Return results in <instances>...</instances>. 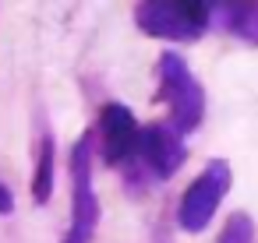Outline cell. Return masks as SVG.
Segmentation results:
<instances>
[{"label":"cell","instance_id":"3957f363","mask_svg":"<svg viewBox=\"0 0 258 243\" xmlns=\"http://www.w3.org/2000/svg\"><path fill=\"white\" fill-rule=\"evenodd\" d=\"M99 225V197L92 183V131L71 148V222L60 243H92Z\"/></svg>","mask_w":258,"mask_h":243},{"label":"cell","instance_id":"8992f818","mask_svg":"<svg viewBox=\"0 0 258 243\" xmlns=\"http://www.w3.org/2000/svg\"><path fill=\"white\" fill-rule=\"evenodd\" d=\"M187 159V145L184 134L173 131L170 124H149L142 131V152H138V166L156 176V180H170Z\"/></svg>","mask_w":258,"mask_h":243},{"label":"cell","instance_id":"30bf717a","mask_svg":"<svg viewBox=\"0 0 258 243\" xmlns=\"http://www.w3.org/2000/svg\"><path fill=\"white\" fill-rule=\"evenodd\" d=\"M15 211V194H11V187L0 180V215H11Z\"/></svg>","mask_w":258,"mask_h":243},{"label":"cell","instance_id":"6da1fadb","mask_svg":"<svg viewBox=\"0 0 258 243\" xmlns=\"http://www.w3.org/2000/svg\"><path fill=\"white\" fill-rule=\"evenodd\" d=\"M156 74H159V102L170 106V127L180 131L184 138L195 134L205 120V88H202V81L191 74L187 60L173 50L159 53Z\"/></svg>","mask_w":258,"mask_h":243},{"label":"cell","instance_id":"9c48e42d","mask_svg":"<svg viewBox=\"0 0 258 243\" xmlns=\"http://www.w3.org/2000/svg\"><path fill=\"white\" fill-rule=\"evenodd\" d=\"M216 243H254V222H251V215L247 211H233L226 218V225H223V232H219Z\"/></svg>","mask_w":258,"mask_h":243},{"label":"cell","instance_id":"7a4b0ae2","mask_svg":"<svg viewBox=\"0 0 258 243\" xmlns=\"http://www.w3.org/2000/svg\"><path fill=\"white\" fill-rule=\"evenodd\" d=\"M135 25L163 43H195L212 25V4L205 0H142L135 4Z\"/></svg>","mask_w":258,"mask_h":243},{"label":"cell","instance_id":"277c9868","mask_svg":"<svg viewBox=\"0 0 258 243\" xmlns=\"http://www.w3.org/2000/svg\"><path fill=\"white\" fill-rule=\"evenodd\" d=\"M230 180H233V173H230L226 159L205 162V169L195 176V183H187V190L180 194V204H177V222L184 232H205L209 229L223 197L230 194Z\"/></svg>","mask_w":258,"mask_h":243},{"label":"cell","instance_id":"5b68a950","mask_svg":"<svg viewBox=\"0 0 258 243\" xmlns=\"http://www.w3.org/2000/svg\"><path fill=\"white\" fill-rule=\"evenodd\" d=\"M142 131L145 127H138L135 113L124 102H106L99 109V124H96V134H99V145H103V162L131 173L138 166Z\"/></svg>","mask_w":258,"mask_h":243},{"label":"cell","instance_id":"ba28073f","mask_svg":"<svg viewBox=\"0 0 258 243\" xmlns=\"http://www.w3.org/2000/svg\"><path fill=\"white\" fill-rule=\"evenodd\" d=\"M53 173H57V141L53 134H43L36 152V173H32V201L39 208L53 197Z\"/></svg>","mask_w":258,"mask_h":243},{"label":"cell","instance_id":"52a82bcc","mask_svg":"<svg viewBox=\"0 0 258 243\" xmlns=\"http://www.w3.org/2000/svg\"><path fill=\"white\" fill-rule=\"evenodd\" d=\"M212 22L237 36L247 46H258V0H226V4H212Z\"/></svg>","mask_w":258,"mask_h":243}]
</instances>
